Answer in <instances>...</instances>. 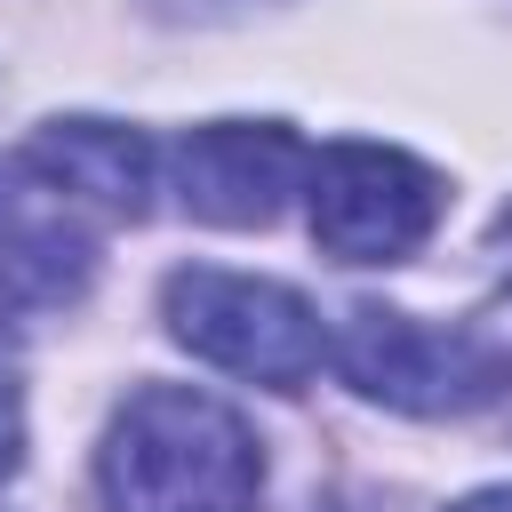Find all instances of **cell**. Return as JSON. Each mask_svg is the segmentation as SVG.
Here are the masks:
<instances>
[{"label": "cell", "mask_w": 512, "mask_h": 512, "mask_svg": "<svg viewBox=\"0 0 512 512\" xmlns=\"http://www.w3.org/2000/svg\"><path fill=\"white\" fill-rule=\"evenodd\" d=\"M160 320L192 360H208L240 384H264V392H304L328 360L320 312L288 280H264V272L184 264L160 280Z\"/></svg>", "instance_id": "obj_2"}, {"label": "cell", "mask_w": 512, "mask_h": 512, "mask_svg": "<svg viewBox=\"0 0 512 512\" xmlns=\"http://www.w3.org/2000/svg\"><path fill=\"white\" fill-rule=\"evenodd\" d=\"M96 488L104 512H256L264 448L240 408L192 384H144L104 424Z\"/></svg>", "instance_id": "obj_1"}, {"label": "cell", "mask_w": 512, "mask_h": 512, "mask_svg": "<svg viewBox=\"0 0 512 512\" xmlns=\"http://www.w3.org/2000/svg\"><path fill=\"white\" fill-rule=\"evenodd\" d=\"M168 176H176L184 216L224 224V232H248V224H272L304 192L312 152L280 120H208V128H192L168 152Z\"/></svg>", "instance_id": "obj_5"}, {"label": "cell", "mask_w": 512, "mask_h": 512, "mask_svg": "<svg viewBox=\"0 0 512 512\" xmlns=\"http://www.w3.org/2000/svg\"><path fill=\"white\" fill-rule=\"evenodd\" d=\"M96 288V240L64 216H16L0 224V312L8 320H40V312H72Z\"/></svg>", "instance_id": "obj_7"}, {"label": "cell", "mask_w": 512, "mask_h": 512, "mask_svg": "<svg viewBox=\"0 0 512 512\" xmlns=\"http://www.w3.org/2000/svg\"><path fill=\"white\" fill-rule=\"evenodd\" d=\"M24 464V400H16V368L0 360V480Z\"/></svg>", "instance_id": "obj_8"}, {"label": "cell", "mask_w": 512, "mask_h": 512, "mask_svg": "<svg viewBox=\"0 0 512 512\" xmlns=\"http://www.w3.org/2000/svg\"><path fill=\"white\" fill-rule=\"evenodd\" d=\"M328 352L360 400L400 416H464L504 384V360L488 344H472L464 328H424L416 312H392V304H352Z\"/></svg>", "instance_id": "obj_4"}, {"label": "cell", "mask_w": 512, "mask_h": 512, "mask_svg": "<svg viewBox=\"0 0 512 512\" xmlns=\"http://www.w3.org/2000/svg\"><path fill=\"white\" fill-rule=\"evenodd\" d=\"M448 192L424 160L392 144H320L304 176V216L320 256L336 264H400L432 240Z\"/></svg>", "instance_id": "obj_3"}, {"label": "cell", "mask_w": 512, "mask_h": 512, "mask_svg": "<svg viewBox=\"0 0 512 512\" xmlns=\"http://www.w3.org/2000/svg\"><path fill=\"white\" fill-rule=\"evenodd\" d=\"M24 168H32L48 192H64V200H80V208H104V216H120V224H136V216L152 208V192H160V152H152V136H144V128H120V120H88V112L32 128Z\"/></svg>", "instance_id": "obj_6"}, {"label": "cell", "mask_w": 512, "mask_h": 512, "mask_svg": "<svg viewBox=\"0 0 512 512\" xmlns=\"http://www.w3.org/2000/svg\"><path fill=\"white\" fill-rule=\"evenodd\" d=\"M456 512H512V488H472Z\"/></svg>", "instance_id": "obj_9"}]
</instances>
